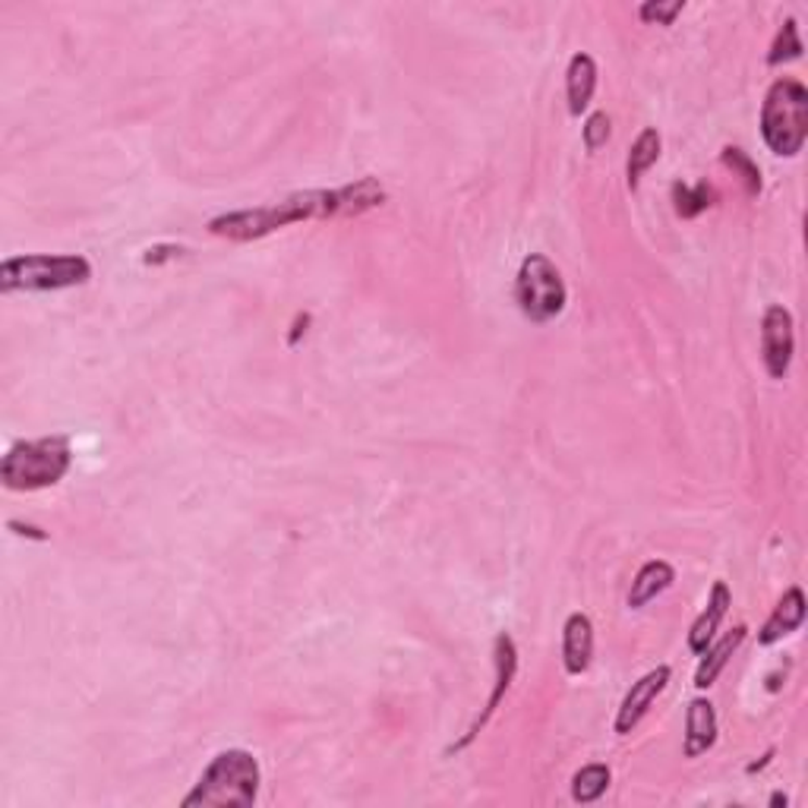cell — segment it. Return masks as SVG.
<instances>
[{"mask_svg":"<svg viewBox=\"0 0 808 808\" xmlns=\"http://www.w3.org/2000/svg\"><path fill=\"white\" fill-rule=\"evenodd\" d=\"M803 619H806V597H803L799 587H790V591L783 594V600L776 604V610L774 616L768 619V625L761 629V642H765V645H774L783 635L796 632V629L803 625Z\"/></svg>","mask_w":808,"mask_h":808,"instance_id":"cell-12","label":"cell"},{"mask_svg":"<svg viewBox=\"0 0 808 808\" xmlns=\"http://www.w3.org/2000/svg\"><path fill=\"white\" fill-rule=\"evenodd\" d=\"M515 297L531 323H550L565 307V285L559 269L547 257H527L518 269Z\"/></svg>","mask_w":808,"mask_h":808,"instance_id":"cell-6","label":"cell"},{"mask_svg":"<svg viewBox=\"0 0 808 808\" xmlns=\"http://www.w3.org/2000/svg\"><path fill=\"white\" fill-rule=\"evenodd\" d=\"M711 190L708 187H698V190H688V187H676V209H680V215L685 219H692V215H698L701 209H708L711 202Z\"/></svg>","mask_w":808,"mask_h":808,"instance_id":"cell-19","label":"cell"},{"mask_svg":"<svg viewBox=\"0 0 808 808\" xmlns=\"http://www.w3.org/2000/svg\"><path fill=\"white\" fill-rule=\"evenodd\" d=\"M92 269L83 257H16L0 269L3 291H58L89 282Z\"/></svg>","mask_w":808,"mask_h":808,"instance_id":"cell-5","label":"cell"},{"mask_svg":"<svg viewBox=\"0 0 808 808\" xmlns=\"http://www.w3.org/2000/svg\"><path fill=\"white\" fill-rule=\"evenodd\" d=\"M793 316L786 307L774 303L768 313H765V323H761V355H765V366L774 380H783L786 370H790V360H793Z\"/></svg>","mask_w":808,"mask_h":808,"instance_id":"cell-7","label":"cell"},{"mask_svg":"<svg viewBox=\"0 0 808 808\" xmlns=\"http://www.w3.org/2000/svg\"><path fill=\"white\" fill-rule=\"evenodd\" d=\"M565 83H569V108H572V114H582L584 108L591 104L594 89H597V64H594V58L591 54H575L572 64H569Z\"/></svg>","mask_w":808,"mask_h":808,"instance_id":"cell-14","label":"cell"},{"mask_svg":"<svg viewBox=\"0 0 808 808\" xmlns=\"http://www.w3.org/2000/svg\"><path fill=\"white\" fill-rule=\"evenodd\" d=\"M386 199V190L373 181L363 177L355 187H341V190H307V194H294L282 202H269L259 209H247V212H231L215 219L209 231L227 237V240H257L265 237L278 227L303 222V219H338V215H360L373 206H380Z\"/></svg>","mask_w":808,"mask_h":808,"instance_id":"cell-1","label":"cell"},{"mask_svg":"<svg viewBox=\"0 0 808 808\" xmlns=\"http://www.w3.org/2000/svg\"><path fill=\"white\" fill-rule=\"evenodd\" d=\"M591 657H594V625L584 613L569 616L565 629H562V660H565V670L572 676L584 673L591 667Z\"/></svg>","mask_w":808,"mask_h":808,"instance_id":"cell-9","label":"cell"},{"mask_svg":"<svg viewBox=\"0 0 808 808\" xmlns=\"http://www.w3.org/2000/svg\"><path fill=\"white\" fill-rule=\"evenodd\" d=\"M730 604H733L730 587H726L723 582L713 584L711 600H708V610L698 616V622H695V625H692V632H688V647H692L695 654H705V650H708L713 632H717V625L723 622V616H726V610H730Z\"/></svg>","mask_w":808,"mask_h":808,"instance_id":"cell-11","label":"cell"},{"mask_svg":"<svg viewBox=\"0 0 808 808\" xmlns=\"http://www.w3.org/2000/svg\"><path fill=\"white\" fill-rule=\"evenodd\" d=\"M743 638H745V629L739 625V629H733L720 645L713 647V650H705L708 657H705V663L698 667V676H695V685L698 688H708V685H713V680L720 676V670L730 663V657L736 654V647L743 645Z\"/></svg>","mask_w":808,"mask_h":808,"instance_id":"cell-15","label":"cell"},{"mask_svg":"<svg viewBox=\"0 0 808 808\" xmlns=\"http://www.w3.org/2000/svg\"><path fill=\"white\" fill-rule=\"evenodd\" d=\"M799 54H803V41H799V33H796V23L786 20L780 35H776V45L768 61H771V64H780V61H793V58H799Z\"/></svg>","mask_w":808,"mask_h":808,"instance_id":"cell-18","label":"cell"},{"mask_svg":"<svg viewBox=\"0 0 808 808\" xmlns=\"http://www.w3.org/2000/svg\"><path fill=\"white\" fill-rule=\"evenodd\" d=\"M259 793V765L257 758L244 748H227L212 758V765L202 771L194 793L184 799V808H222L240 806L250 808Z\"/></svg>","mask_w":808,"mask_h":808,"instance_id":"cell-2","label":"cell"},{"mask_svg":"<svg viewBox=\"0 0 808 808\" xmlns=\"http://www.w3.org/2000/svg\"><path fill=\"white\" fill-rule=\"evenodd\" d=\"M70 468V446L64 436H48L35 443H20L3 458V484L10 489H41L58 484Z\"/></svg>","mask_w":808,"mask_h":808,"instance_id":"cell-4","label":"cell"},{"mask_svg":"<svg viewBox=\"0 0 808 808\" xmlns=\"http://www.w3.org/2000/svg\"><path fill=\"white\" fill-rule=\"evenodd\" d=\"M765 142L776 156H796L808 136V92L796 79H776L761 111Z\"/></svg>","mask_w":808,"mask_h":808,"instance_id":"cell-3","label":"cell"},{"mask_svg":"<svg viewBox=\"0 0 808 808\" xmlns=\"http://www.w3.org/2000/svg\"><path fill=\"white\" fill-rule=\"evenodd\" d=\"M667 680H670V667H657V670H650L647 676H642V680L632 685V692L625 695V701L619 708V717H616V733L625 736V733H632L642 723V717L654 705V698L667 688Z\"/></svg>","mask_w":808,"mask_h":808,"instance_id":"cell-8","label":"cell"},{"mask_svg":"<svg viewBox=\"0 0 808 808\" xmlns=\"http://www.w3.org/2000/svg\"><path fill=\"white\" fill-rule=\"evenodd\" d=\"M610 139V117L607 114H591L584 124V142L587 149H600Z\"/></svg>","mask_w":808,"mask_h":808,"instance_id":"cell-20","label":"cell"},{"mask_svg":"<svg viewBox=\"0 0 808 808\" xmlns=\"http://www.w3.org/2000/svg\"><path fill=\"white\" fill-rule=\"evenodd\" d=\"M717 743V713L711 701L695 698L688 705V723H685V758H698Z\"/></svg>","mask_w":808,"mask_h":808,"instance_id":"cell-10","label":"cell"},{"mask_svg":"<svg viewBox=\"0 0 808 808\" xmlns=\"http://www.w3.org/2000/svg\"><path fill=\"white\" fill-rule=\"evenodd\" d=\"M676 579V572H673V565L670 562H660V559H654V562H647L645 569L635 575V582H632V591H629V607L632 610H642L645 604H650L657 594H663L670 584Z\"/></svg>","mask_w":808,"mask_h":808,"instance_id":"cell-13","label":"cell"},{"mask_svg":"<svg viewBox=\"0 0 808 808\" xmlns=\"http://www.w3.org/2000/svg\"><path fill=\"white\" fill-rule=\"evenodd\" d=\"M610 786V768L607 765H587L572 776V799L575 803H597Z\"/></svg>","mask_w":808,"mask_h":808,"instance_id":"cell-17","label":"cell"},{"mask_svg":"<svg viewBox=\"0 0 808 808\" xmlns=\"http://www.w3.org/2000/svg\"><path fill=\"white\" fill-rule=\"evenodd\" d=\"M660 159V133L657 129H645L635 146H632V156H629V164H625V177H629V187L635 190L642 174H645L650 164Z\"/></svg>","mask_w":808,"mask_h":808,"instance_id":"cell-16","label":"cell"},{"mask_svg":"<svg viewBox=\"0 0 808 808\" xmlns=\"http://www.w3.org/2000/svg\"><path fill=\"white\" fill-rule=\"evenodd\" d=\"M723 162L733 164V167H739V171H743L745 184H748V190H751V194H758V190H761V174H758V167L748 162V159H745L739 149H726Z\"/></svg>","mask_w":808,"mask_h":808,"instance_id":"cell-21","label":"cell"},{"mask_svg":"<svg viewBox=\"0 0 808 808\" xmlns=\"http://www.w3.org/2000/svg\"><path fill=\"white\" fill-rule=\"evenodd\" d=\"M676 13H682L680 0H673V3H645L642 7V20L660 23V26H670L676 20Z\"/></svg>","mask_w":808,"mask_h":808,"instance_id":"cell-22","label":"cell"}]
</instances>
